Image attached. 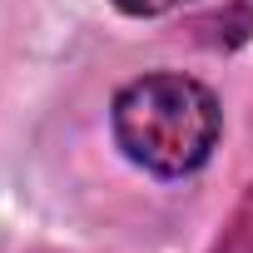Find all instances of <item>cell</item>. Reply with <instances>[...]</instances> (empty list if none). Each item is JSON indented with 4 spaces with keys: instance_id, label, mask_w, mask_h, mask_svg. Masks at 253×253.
I'll list each match as a JSON object with an SVG mask.
<instances>
[{
    "instance_id": "cell-2",
    "label": "cell",
    "mask_w": 253,
    "mask_h": 253,
    "mask_svg": "<svg viewBox=\"0 0 253 253\" xmlns=\"http://www.w3.org/2000/svg\"><path fill=\"white\" fill-rule=\"evenodd\" d=\"M114 5L124 15H134V20H149V15H169L174 5H184V0H114Z\"/></svg>"
},
{
    "instance_id": "cell-1",
    "label": "cell",
    "mask_w": 253,
    "mask_h": 253,
    "mask_svg": "<svg viewBox=\"0 0 253 253\" xmlns=\"http://www.w3.org/2000/svg\"><path fill=\"white\" fill-rule=\"evenodd\" d=\"M114 139L124 159L159 174V179H184L199 164H209L218 129H223V109L209 84L194 75H139L114 94Z\"/></svg>"
}]
</instances>
